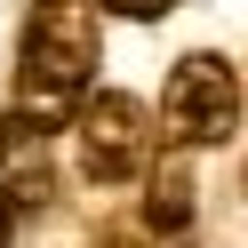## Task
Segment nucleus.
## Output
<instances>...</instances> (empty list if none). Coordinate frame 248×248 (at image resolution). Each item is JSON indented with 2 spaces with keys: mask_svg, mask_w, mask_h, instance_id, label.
I'll return each instance as SVG.
<instances>
[{
  "mask_svg": "<svg viewBox=\"0 0 248 248\" xmlns=\"http://www.w3.org/2000/svg\"><path fill=\"white\" fill-rule=\"evenodd\" d=\"M96 80V0H32L16 40V112L64 128Z\"/></svg>",
  "mask_w": 248,
  "mask_h": 248,
  "instance_id": "1",
  "label": "nucleus"
},
{
  "mask_svg": "<svg viewBox=\"0 0 248 248\" xmlns=\"http://www.w3.org/2000/svg\"><path fill=\"white\" fill-rule=\"evenodd\" d=\"M160 128H168V144H184V152L232 144V128H240V80H232V64H224L216 48H192V56L168 64Z\"/></svg>",
  "mask_w": 248,
  "mask_h": 248,
  "instance_id": "2",
  "label": "nucleus"
},
{
  "mask_svg": "<svg viewBox=\"0 0 248 248\" xmlns=\"http://www.w3.org/2000/svg\"><path fill=\"white\" fill-rule=\"evenodd\" d=\"M152 144H160V128H152V112L136 96H120V88H104V96H80V112H72V152H80V176L88 184H136L152 168Z\"/></svg>",
  "mask_w": 248,
  "mask_h": 248,
  "instance_id": "3",
  "label": "nucleus"
},
{
  "mask_svg": "<svg viewBox=\"0 0 248 248\" xmlns=\"http://www.w3.org/2000/svg\"><path fill=\"white\" fill-rule=\"evenodd\" d=\"M0 192L8 200H48V128L24 112L0 120Z\"/></svg>",
  "mask_w": 248,
  "mask_h": 248,
  "instance_id": "4",
  "label": "nucleus"
},
{
  "mask_svg": "<svg viewBox=\"0 0 248 248\" xmlns=\"http://www.w3.org/2000/svg\"><path fill=\"white\" fill-rule=\"evenodd\" d=\"M136 224H144L152 240H176V232L192 224V176H184L176 160L152 168V192H144V216H136Z\"/></svg>",
  "mask_w": 248,
  "mask_h": 248,
  "instance_id": "5",
  "label": "nucleus"
},
{
  "mask_svg": "<svg viewBox=\"0 0 248 248\" xmlns=\"http://www.w3.org/2000/svg\"><path fill=\"white\" fill-rule=\"evenodd\" d=\"M88 248H160V240H152L144 224H112V232H96Z\"/></svg>",
  "mask_w": 248,
  "mask_h": 248,
  "instance_id": "6",
  "label": "nucleus"
},
{
  "mask_svg": "<svg viewBox=\"0 0 248 248\" xmlns=\"http://www.w3.org/2000/svg\"><path fill=\"white\" fill-rule=\"evenodd\" d=\"M96 8H112V16H144V24H152V16H168L176 0H96Z\"/></svg>",
  "mask_w": 248,
  "mask_h": 248,
  "instance_id": "7",
  "label": "nucleus"
},
{
  "mask_svg": "<svg viewBox=\"0 0 248 248\" xmlns=\"http://www.w3.org/2000/svg\"><path fill=\"white\" fill-rule=\"evenodd\" d=\"M8 224H16V200L0 192V248H8Z\"/></svg>",
  "mask_w": 248,
  "mask_h": 248,
  "instance_id": "8",
  "label": "nucleus"
}]
</instances>
